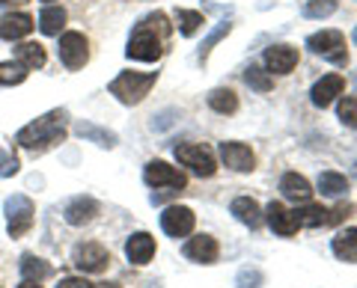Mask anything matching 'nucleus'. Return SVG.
Listing matches in <instances>:
<instances>
[{"instance_id":"f257e3e1","label":"nucleus","mask_w":357,"mask_h":288,"mask_svg":"<svg viewBox=\"0 0 357 288\" xmlns=\"http://www.w3.org/2000/svg\"><path fill=\"white\" fill-rule=\"evenodd\" d=\"M66 122H69V110H51V113H45L39 119H33L30 125H24L15 134V143L21 149L27 152H48L54 149L57 143L66 140Z\"/></svg>"},{"instance_id":"f03ea898","label":"nucleus","mask_w":357,"mask_h":288,"mask_svg":"<svg viewBox=\"0 0 357 288\" xmlns=\"http://www.w3.org/2000/svg\"><path fill=\"white\" fill-rule=\"evenodd\" d=\"M170 33V24H167V15L164 13H152L140 21L134 33L128 36V45H126V57L128 60H137V63H158L161 60V39Z\"/></svg>"},{"instance_id":"7ed1b4c3","label":"nucleus","mask_w":357,"mask_h":288,"mask_svg":"<svg viewBox=\"0 0 357 288\" xmlns=\"http://www.w3.org/2000/svg\"><path fill=\"white\" fill-rule=\"evenodd\" d=\"M155 81H158V72H119L114 81L107 83V93L126 107H134L149 95Z\"/></svg>"},{"instance_id":"20e7f679","label":"nucleus","mask_w":357,"mask_h":288,"mask_svg":"<svg viewBox=\"0 0 357 288\" xmlns=\"http://www.w3.org/2000/svg\"><path fill=\"white\" fill-rule=\"evenodd\" d=\"M176 161L188 167L194 175H203V179H211L218 173V158L215 152L206 149L203 143H178L176 146Z\"/></svg>"},{"instance_id":"39448f33","label":"nucleus","mask_w":357,"mask_h":288,"mask_svg":"<svg viewBox=\"0 0 357 288\" xmlns=\"http://www.w3.org/2000/svg\"><path fill=\"white\" fill-rule=\"evenodd\" d=\"M6 232L9 238H24L27 232L33 229V214H36V205H33V199L24 196V193H15L6 199Z\"/></svg>"},{"instance_id":"423d86ee","label":"nucleus","mask_w":357,"mask_h":288,"mask_svg":"<svg viewBox=\"0 0 357 288\" xmlns=\"http://www.w3.org/2000/svg\"><path fill=\"white\" fill-rule=\"evenodd\" d=\"M307 48L319 57H325L333 65H349V51H345V36L340 30H319L307 36Z\"/></svg>"},{"instance_id":"0eeeda50","label":"nucleus","mask_w":357,"mask_h":288,"mask_svg":"<svg viewBox=\"0 0 357 288\" xmlns=\"http://www.w3.org/2000/svg\"><path fill=\"white\" fill-rule=\"evenodd\" d=\"M57 54H60V63L66 65V69L77 72V69H84L86 60H89V42H86L84 33L69 30V33H63V36H60Z\"/></svg>"},{"instance_id":"6e6552de","label":"nucleus","mask_w":357,"mask_h":288,"mask_svg":"<svg viewBox=\"0 0 357 288\" xmlns=\"http://www.w3.org/2000/svg\"><path fill=\"white\" fill-rule=\"evenodd\" d=\"M143 182L149 187H170V191H185L188 175L167 161H149L143 167Z\"/></svg>"},{"instance_id":"1a4fd4ad","label":"nucleus","mask_w":357,"mask_h":288,"mask_svg":"<svg viewBox=\"0 0 357 288\" xmlns=\"http://www.w3.org/2000/svg\"><path fill=\"white\" fill-rule=\"evenodd\" d=\"M220 161L223 167L232 170V173H253L256 170V154L248 143H238V140H223L220 146Z\"/></svg>"},{"instance_id":"9d476101","label":"nucleus","mask_w":357,"mask_h":288,"mask_svg":"<svg viewBox=\"0 0 357 288\" xmlns=\"http://www.w3.org/2000/svg\"><path fill=\"white\" fill-rule=\"evenodd\" d=\"M75 268L81 273H105L107 264H110V253L96 241H86V243H77L75 247Z\"/></svg>"},{"instance_id":"9b49d317","label":"nucleus","mask_w":357,"mask_h":288,"mask_svg":"<svg viewBox=\"0 0 357 288\" xmlns=\"http://www.w3.org/2000/svg\"><path fill=\"white\" fill-rule=\"evenodd\" d=\"M194 226H197V214L188 205H170V208H164V214H161L164 235H170V238H188L194 232Z\"/></svg>"},{"instance_id":"f8f14e48","label":"nucleus","mask_w":357,"mask_h":288,"mask_svg":"<svg viewBox=\"0 0 357 288\" xmlns=\"http://www.w3.org/2000/svg\"><path fill=\"white\" fill-rule=\"evenodd\" d=\"M185 259L188 262H197V264H215L220 259V243L211 238V235H194L185 241Z\"/></svg>"},{"instance_id":"ddd939ff","label":"nucleus","mask_w":357,"mask_h":288,"mask_svg":"<svg viewBox=\"0 0 357 288\" xmlns=\"http://www.w3.org/2000/svg\"><path fill=\"white\" fill-rule=\"evenodd\" d=\"M342 90H345V77L342 74H325V77H319L316 83H312V90H310V102L316 104V107H331L337 98L342 95Z\"/></svg>"},{"instance_id":"4468645a","label":"nucleus","mask_w":357,"mask_h":288,"mask_svg":"<svg viewBox=\"0 0 357 288\" xmlns=\"http://www.w3.org/2000/svg\"><path fill=\"white\" fill-rule=\"evenodd\" d=\"M301 54L295 45H271L265 51V69L268 74H289L298 65Z\"/></svg>"},{"instance_id":"2eb2a0df","label":"nucleus","mask_w":357,"mask_h":288,"mask_svg":"<svg viewBox=\"0 0 357 288\" xmlns=\"http://www.w3.org/2000/svg\"><path fill=\"white\" fill-rule=\"evenodd\" d=\"M96 214H98V202H96L93 196H75L63 208V220L69 226H86V223H93Z\"/></svg>"},{"instance_id":"dca6fc26","label":"nucleus","mask_w":357,"mask_h":288,"mask_svg":"<svg viewBox=\"0 0 357 288\" xmlns=\"http://www.w3.org/2000/svg\"><path fill=\"white\" fill-rule=\"evenodd\" d=\"M155 238L149 235V232H134V235L126 241V259L131 264H137V268H143V264H149L155 259Z\"/></svg>"},{"instance_id":"f3484780","label":"nucleus","mask_w":357,"mask_h":288,"mask_svg":"<svg viewBox=\"0 0 357 288\" xmlns=\"http://www.w3.org/2000/svg\"><path fill=\"white\" fill-rule=\"evenodd\" d=\"M265 220H268V226H271L274 235H280V238H292L295 232H298L295 217H292V211H289L283 202H268Z\"/></svg>"},{"instance_id":"a211bd4d","label":"nucleus","mask_w":357,"mask_h":288,"mask_svg":"<svg viewBox=\"0 0 357 288\" xmlns=\"http://www.w3.org/2000/svg\"><path fill=\"white\" fill-rule=\"evenodd\" d=\"M229 214L236 217L238 223L248 226V229H259V226H262V220H265L262 208H259V202H256L253 196H238V199H232Z\"/></svg>"},{"instance_id":"6ab92c4d","label":"nucleus","mask_w":357,"mask_h":288,"mask_svg":"<svg viewBox=\"0 0 357 288\" xmlns=\"http://www.w3.org/2000/svg\"><path fill=\"white\" fill-rule=\"evenodd\" d=\"M30 30H33V18L27 13H9L0 18V39H6V42L24 39L30 36Z\"/></svg>"},{"instance_id":"aec40b11","label":"nucleus","mask_w":357,"mask_h":288,"mask_svg":"<svg viewBox=\"0 0 357 288\" xmlns=\"http://www.w3.org/2000/svg\"><path fill=\"white\" fill-rule=\"evenodd\" d=\"M280 193L289 202H310L312 199V184L301 173H286L280 179Z\"/></svg>"},{"instance_id":"412c9836","label":"nucleus","mask_w":357,"mask_h":288,"mask_svg":"<svg viewBox=\"0 0 357 288\" xmlns=\"http://www.w3.org/2000/svg\"><path fill=\"white\" fill-rule=\"evenodd\" d=\"M331 250H333V256H337L340 262L354 264L357 262V226L340 229L337 235H333V241H331Z\"/></svg>"},{"instance_id":"4be33fe9","label":"nucleus","mask_w":357,"mask_h":288,"mask_svg":"<svg viewBox=\"0 0 357 288\" xmlns=\"http://www.w3.org/2000/svg\"><path fill=\"white\" fill-rule=\"evenodd\" d=\"M298 229H319V226H328V208L325 205H316V202H301V208L292 211Z\"/></svg>"},{"instance_id":"5701e85b","label":"nucleus","mask_w":357,"mask_h":288,"mask_svg":"<svg viewBox=\"0 0 357 288\" xmlns=\"http://www.w3.org/2000/svg\"><path fill=\"white\" fill-rule=\"evenodd\" d=\"M75 134L84 137V140H89V143H96V146H102V149H114L116 143H119V137L114 134V131H107V128H102V125H93V122H77V125H75Z\"/></svg>"},{"instance_id":"b1692460","label":"nucleus","mask_w":357,"mask_h":288,"mask_svg":"<svg viewBox=\"0 0 357 288\" xmlns=\"http://www.w3.org/2000/svg\"><path fill=\"white\" fill-rule=\"evenodd\" d=\"M21 276H24L27 282H42V280H48V276H54V268L45 259L33 256V253H24V256H21Z\"/></svg>"},{"instance_id":"393cba45","label":"nucleus","mask_w":357,"mask_h":288,"mask_svg":"<svg viewBox=\"0 0 357 288\" xmlns=\"http://www.w3.org/2000/svg\"><path fill=\"white\" fill-rule=\"evenodd\" d=\"M66 27V9L57 3H48L39 13V30L45 36H60V30Z\"/></svg>"},{"instance_id":"a878e982","label":"nucleus","mask_w":357,"mask_h":288,"mask_svg":"<svg viewBox=\"0 0 357 288\" xmlns=\"http://www.w3.org/2000/svg\"><path fill=\"white\" fill-rule=\"evenodd\" d=\"M45 48L39 45V42H21V45L15 48V63L18 65H24V69H42L45 65Z\"/></svg>"},{"instance_id":"bb28decb","label":"nucleus","mask_w":357,"mask_h":288,"mask_svg":"<svg viewBox=\"0 0 357 288\" xmlns=\"http://www.w3.org/2000/svg\"><path fill=\"white\" fill-rule=\"evenodd\" d=\"M206 102H208V107L215 110V113H220V116H232V113L238 110V95L232 93V90H223V86H220V90H211Z\"/></svg>"},{"instance_id":"cd10ccee","label":"nucleus","mask_w":357,"mask_h":288,"mask_svg":"<svg viewBox=\"0 0 357 288\" xmlns=\"http://www.w3.org/2000/svg\"><path fill=\"white\" fill-rule=\"evenodd\" d=\"M319 191L325 196H342V193H349V179L337 170H325L319 175Z\"/></svg>"},{"instance_id":"c85d7f7f","label":"nucleus","mask_w":357,"mask_h":288,"mask_svg":"<svg viewBox=\"0 0 357 288\" xmlns=\"http://www.w3.org/2000/svg\"><path fill=\"white\" fill-rule=\"evenodd\" d=\"M244 83H248L250 90H256V93H271L274 77L268 74L262 65H248V69H244Z\"/></svg>"},{"instance_id":"c756f323","label":"nucleus","mask_w":357,"mask_h":288,"mask_svg":"<svg viewBox=\"0 0 357 288\" xmlns=\"http://www.w3.org/2000/svg\"><path fill=\"white\" fill-rule=\"evenodd\" d=\"M176 21H178L182 36H194V33L206 24L203 13H197V9H176Z\"/></svg>"},{"instance_id":"7c9ffc66","label":"nucleus","mask_w":357,"mask_h":288,"mask_svg":"<svg viewBox=\"0 0 357 288\" xmlns=\"http://www.w3.org/2000/svg\"><path fill=\"white\" fill-rule=\"evenodd\" d=\"M27 81V69L18 63H0V86H18Z\"/></svg>"},{"instance_id":"2f4dec72","label":"nucleus","mask_w":357,"mask_h":288,"mask_svg":"<svg viewBox=\"0 0 357 288\" xmlns=\"http://www.w3.org/2000/svg\"><path fill=\"white\" fill-rule=\"evenodd\" d=\"M229 30H232V24H229V21H223V24H218L215 30L208 33V36L203 39V45H199V63H206V60H208V54L215 51V45H218L220 39H227V36H229Z\"/></svg>"},{"instance_id":"473e14b6","label":"nucleus","mask_w":357,"mask_h":288,"mask_svg":"<svg viewBox=\"0 0 357 288\" xmlns=\"http://www.w3.org/2000/svg\"><path fill=\"white\" fill-rule=\"evenodd\" d=\"M337 116L345 128H357V98L354 95H340Z\"/></svg>"},{"instance_id":"72a5a7b5","label":"nucleus","mask_w":357,"mask_h":288,"mask_svg":"<svg viewBox=\"0 0 357 288\" xmlns=\"http://www.w3.org/2000/svg\"><path fill=\"white\" fill-rule=\"evenodd\" d=\"M337 13V0H310L304 6V15L307 18H328Z\"/></svg>"},{"instance_id":"f704fd0d","label":"nucleus","mask_w":357,"mask_h":288,"mask_svg":"<svg viewBox=\"0 0 357 288\" xmlns=\"http://www.w3.org/2000/svg\"><path fill=\"white\" fill-rule=\"evenodd\" d=\"M262 271H256V268H244L238 273V288H259L262 285Z\"/></svg>"},{"instance_id":"c9c22d12","label":"nucleus","mask_w":357,"mask_h":288,"mask_svg":"<svg viewBox=\"0 0 357 288\" xmlns=\"http://www.w3.org/2000/svg\"><path fill=\"white\" fill-rule=\"evenodd\" d=\"M21 167L15 161V154H6L3 149H0V175H15Z\"/></svg>"},{"instance_id":"e433bc0d","label":"nucleus","mask_w":357,"mask_h":288,"mask_svg":"<svg viewBox=\"0 0 357 288\" xmlns=\"http://www.w3.org/2000/svg\"><path fill=\"white\" fill-rule=\"evenodd\" d=\"M349 214H351V205H349V202H345V205H337L333 211H328V223H342V220L349 217Z\"/></svg>"},{"instance_id":"4c0bfd02","label":"nucleus","mask_w":357,"mask_h":288,"mask_svg":"<svg viewBox=\"0 0 357 288\" xmlns=\"http://www.w3.org/2000/svg\"><path fill=\"white\" fill-rule=\"evenodd\" d=\"M57 288H96L93 282H86L84 276H66V280H60Z\"/></svg>"},{"instance_id":"58836bf2","label":"nucleus","mask_w":357,"mask_h":288,"mask_svg":"<svg viewBox=\"0 0 357 288\" xmlns=\"http://www.w3.org/2000/svg\"><path fill=\"white\" fill-rule=\"evenodd\" d=\"M21 3H27V0H0V6H21Z\"/></svg>"},{"instance_id":"ea45409f","label":"nucleus","mask_w":357,"mask_h":288,"mask_svg":"<svg viewBox=\"0 0 357 288\" xmlns=\"http://www.w3.org/2000/svg\"><path fill=\"white\" fill-rule=\"evenodd\" d=\"M18 288H42V285H39V282H27V280H24V282H21Z\"/></svg>"},{"instance_id":"a19ab883","label":"nucleus","mask_w":357,"mask_h":288,"mask_svg":"<svg viewBox=\"0 0 357 288\" xmlns=\"http://www.w3.org/2000/svg\"><path fill=\"white\" fill-rule=\"evenodd\" d=\"M351 39H354V42H357V27H354V33H351Z\"/></svg>"},{"instance_id":"79ce46f5","label":"nucleus","mask_w":357,"mask_h":288,"mask_svg":"<svg viewBox=\"0 0 357 288\" xmlns=\"http://www.w3.org/2000/svg\"><path fill=\"white\" fill-rule=\"evenodd\" d=\"M105 288H119V285H114V282H110V285H105Z\"/></svg>"},{"instance_id":"37998d69","label":"nucleus","mask_w":357,"mask_h":288,"mask_svg":"<svg viewBox=\"0 0 357 288\" xmlns=\"http://www.w3.org/2000/svg\"><path fill=\"white\" fill-rule=\"evenodd\" d=\"M42 3H54V0H42Z\"/></svg>"}]
</instances>
